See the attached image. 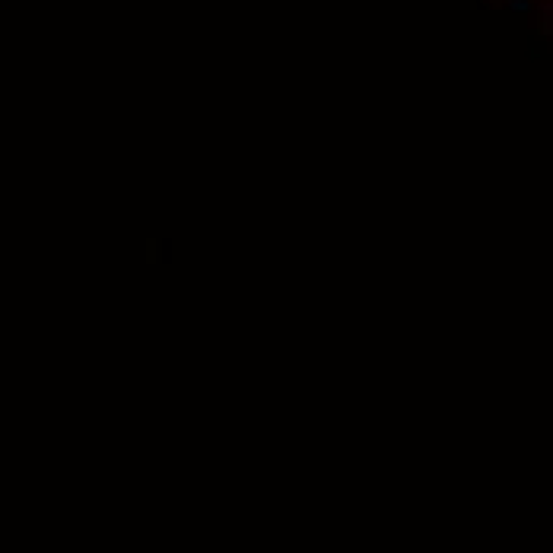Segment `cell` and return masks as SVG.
Segmentation results:
<instances>
[{
    "label": "cell",
    "mask_w": 553,
    "mask_h": 553,
    "mask_svg": "<svg viewBox=\"0 0 553 553\" xmlns=\"http://www.w3.org/2000/svg\"><path fill=\"white\" fill-rule=\"evenodd\" d=\"M147 248H150V255H147V261H156V239H150V242H147Z\"/></svg>",
    "instance_id": "6da1fadb"
}]
</instances>
